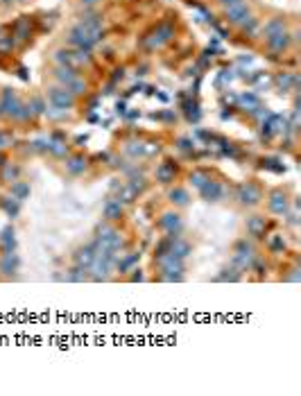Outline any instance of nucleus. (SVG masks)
Returning <instances> with one entry per match:
<instances>
[{"label":"nucleus","mask_w":301,"mask_h":396,"mask_svg":"<svg viewBox=\"0 0 301 396\" xmlns=\"http://www.w3.org/2000/svg\"><path fill=\"white\" fill-rule=\"evenodd\" d=\"M249 18H251V12H249V5H247L245 0L227 7V21L234 23V25H242V23L249 21Z\"/></svg>","instance_id":"nucleus-6"},{"label":"nucleus","mask_w":301,"mask_h":396,"mask_svg":"<svg viewBox=\"0 0 301 396\" xmlns=\"http://www.w3.org/2000/svg\"><path fill=\"white\" fill-rule=\"evenodd\" d=\"M82 3H84V5H95L98 0H82Z\"/></svg>","instance_id":"nucleus-35"},{"label":"nucleus","mask_w":301,"mask_h":396,"mask_svg":"<svg viewBox=\"0 0 301 396\" xmlns=\"http://www.w3.org/2000/svg\"><path fill=\"white\" fill-rule=\"evenodd\" d=\"M200 190H202V197H204V200H208V202H217L222 195H224V188H222L217 181H211V179L204 183Z\"/></svg>","instance_id":"nucleus-12"},{"label":"nucleus","mask_w":301,"mask_h":396,"mask_svg":"<svg viewBox=\"0 0 301 396\" xmlns=\"http://www.w3.org/2000/svg\"><path fill=\"white\" fill-rule=\"evenodd\" d=\"M32 34V27H30V21L27 18H21V21L14 25V36L18 38V41H27Z\"/></svg>","instance_id":"nucleus-16"},{"label":"nucleus","mask_w":301,"mask_h":396,"mask_svg":"<svg viewBox=\"0 0 301 396\" xmlns=\"http://www.w3.org/2000/svg\"><path fill=\"white\" fill-rule=\"evenodd\" d=\"M288 43H290V38H288V34H285V32H281V34H276V36L268 38V46H270L274 52L285 50V48H288Z\"/></svg>","instance_id":"nucleus-19"},{"label":"nucleus","mask_w":301,"mask_h":396,"mask_svg":"<svg viewBox=\"0 0 301 396\" xmlns=\"http://www.w3.org/2000/svg\"><path fill=\"white\" fill-rule=\"evenodd\" d=\"M93 258H95V245H86V247H82L80 252L75 254V265L82 269H89Z\"/></svg>","instance_id":"nucleus-11"},{"label":"nucleus","mask_w":301,"mask_h":396,"mask_svg":"<svg viewBox=\"0 0 301 396\" xmlns=\"http://www.w3.org/2000/svg\"><path fill=\"white\" fill-rule=\"evenodd\" d=\"M16 177H18V168H16V166H7V168L3 170V179H5V181H9V179L14 181Z\"/></svg>","instance_id":"nucleus-32"},{"label":"nucleus","mask_w":301,"mask_h":396,"mask_svg":"<svg viewBox=\"0 0 301 396\" xmlns=\"http://www.w3.org/2000/svg\"><path fill=\"white\" fill-rule=\"evenodd\" d=\"M68 43H70V46H75L77 50H91V48H93L98 41H95L93 34H91V32L86 30V27L77 25V27H72V30H70Z\"/></svg>","instance_id":"nucleus-5"},{"label":"nucleus","mask_w":301,"mask_h":396,"mask_svg":"<svg viewBox=\"0 0 301 396\" xmlns=\"http://www.w3.org/2000/svg\"><path fill=\"white\" fill-rule=\"evenodd\" d=\"M16 267H18V258L14 256V252H7L5 258H3V263H0V269L9 274V272H16Z\"/></svg>","instance_id":"nucleus-22"},{"label":"nucleus","mask_w":301,"mask_h":396,"mask_svg":"<svg viewBox=\"0 0 301 396\" xmlns=\"http://www.w3.org/2000/svg\"><path fill=\"white\" fill-rule=\"evenodd\" d=\"M30 109H32V113H46L48 104L43 102L41 98H32V100H30Z\"/></svg>","instance_id":"nucleus-30"},{"label":"nucleus","mask_w":301,"mask_h":396,"mask_svg":"<svg viewBox=\"0 0 301 396\" xmlns=\"http://www.w3.org/2000/svg\"><path fill=\"white\" fill-rule=\"evenodd\" d=\"M276 82H279V86H281V89H283V91H288L290 86H294V84H297V77H294V75H290V72H283V75H279V77H276Z\"/></svg>","instance_id":"nucleus-27"},{"label":"nucleus","mask_w":301,"mask_h":396,"mask_svg":"<svg viewBox=\"0 0 301 396\" xmlns=\"http://www.w3.org/2000/svg\"><path fill=\"white\" fill-rule=\"evenodd\" d=\"M55 77L61 82V86H68L77 77V72H75V68H66V66H61V68L55 70Z\"/></svg>","instance_id":"nucleus-21"},{"label":"nucleus","mask_w":301,"mask_h":396,"mask_svg":"<svg viewBox=\"0 0 301 396\" xmlns=\"http://www.w3.org/2000/svg\"><path fill=\"white\" fill-rule=\"evenodd\" d=\"M116 252H104V249H95V258L91 263V269H93V279H106L116 263Z\"/></svg>","instance_id":"nucleus-1"},{"label":"nucleus","mask_w":301,"mask_h":396,"mask_svg":"<svg viewBox=\"0 0 301 396\" xmlns=\"http://www.w3.org/2000/svg\"><path fill=\"white\" fill-rule=\"evenodd\" d=\"M222 5H224V7H229V5H234V3H240V0H220Z\"/></svg>","instance_id":"nucleus-34"},{"label":"nucleus","mask_w":301,"mask_h":396,"mask_svg":"<svg viewBox=\"0 0 301 396\" xmlns=\"http://www.w3.org/2000/svg\"><path fill=\"white\" fill-rule=\"evenodd\" d=\"M268 204H270L272 213H276V215H285V213H288V197H285L283 190H274V192H272Z\"/></svg>","instance_id":"nucleus-9"},{"label":"nucleus","mask_w":301,"mask_h":396,"mask_svg":"<svg viewBox=\"0 0 301 396\" xmlns=\"http://www.w3.org/2000/svg\"><path fill=\"white\" fill-rule=\"evenodd\" d=\"M12 195L16 197L18 202H21V200H25V197L30 195V186H27L25 181H16V183H14V186H12Z\"/></svg>","instance_id":"nucleus-24"},{"label":"nucleus","mask_w":301,"mask_h":396,"mask_svg":"<svg viewBox=\"0 0 301 396\" xmlns=\"http://www.w3.org/2000/svg\"><path fill=\"white\" fill-rule=\"evenodd\" d=\"M174 34V30H172V25H170V23H161V25L157 27V30L152 32V34H149L147 38H145V48H159L161 46V43H166L170 36Z\"/></svg>","instance_id":"nucleus-8"},{"label":"nucleus","mask_w":301,"mask_h":396,"mask_svg":"<svg viewBox=\"0 0 301 396\" xmlns=\"http://www.w3.org/2000/svg\"><path fill=\"white\" fill-rule=\"evenodd\" d=\"M170 202H174V204H179V206L188 204V192L183 190V188H174V190H170Z\"/></svg>","instance_id":"nucleus-26"},{"label":"nucleus","mask_w":301,"mask_h":396,"mask_svg":"<svg viewBox=\"0 0 301 396\" xmlns=\"http://www.w3.org/2000/svg\"><path fill=\"white\" fill-rule=\"evenodd\" d=\"M7 143V136H3V134H0V145H5Z\"/></svg>","instance_id":"nucleus-36"},{"label":"nucleus","mask_w":301,"mask_h":396,"mask_svg":"<svg viewBox=\"0 0 301 396\" xmlns=\"http://www.w3.org/2000/svg\"><path fill=\"white\" fill-rule=\"evenodd\" d=\"M208 179H211V177H208V172H204V170H195L191 175V183H193V186H197V188H202Z\"/></svg>","instance_id":"nucleus-28"},{"label":"nucleus","mask_w":301,"mask_h":396,"mask_svg":"<svg viewBox=\"0 0 301 396\" xmlns=\"http://www.w3.org/2000/svg\"><path fill=\"white\" fill-rule=\"evenodd\" d=\"M123 215V204H120L118 200H109L104 204V217L106 220H118V217Z\"/></svg>","instance_id":"nucleus-17"},{"label":"nucleus","mask_w":301,"mask_h":396,"mask_svg":"<svg viewBox=\"0 0 301 396\" xmlns=\"http://www.w3.org/2000/svg\"><path fill=\"white\" fill-rule=\"evenodd\" d=\"M268 245H270V249H272V252H281V249L285 247V243H283V235H272Z\"/></svg>","instance_id":"nucleus-31"},{"label":"nucleus","mask_w":301,"mask_h":396,"mask_svg":"<svg viewBox=\"0 0 301 396\" xmlns=\"http://www.w3.org/2000/svg\"><path fill=\"white\" fill-rule=\"evenodd\" d=\"M18 202V200H16ZM16 202H14V204H9V202H3V206H5V211H7L9 215H16L18 213V204Z\"/></svg>","instance_id":"nucleus-33"},{"label":"nucleus","mask_w":301,"mask_h":396,"mask_svg":"<svg viewBox=\"0 0 301 396\" xmlns=\"http://www.w3.org/2000/svg\"><path fill=\"white\" fill-rule=\"evenodd\" d=\"M281 32H285V25H283L281 18H272V21H268V23H265V27H263L265 38H272V36L281 34Z\"/></svg>","instance_id":"nucleus-15"},{"label":"nucleus","mask_w":301,"mask_h":396,"mask_svg":"<svg viewBox=\"0 0 301 396\" xmlns=\"http://www.w3.org/2000/svg\"><path fill=\"white\" fill-rule=\"evenodd\" d=\"M251 260H254V247H251L247 240H240L236 245V254H234V263L238 265L240 269H247L251 267Z\"/></svg>","instance_id":"nucleus-7"},{"label":"nucleus","mask_w":301,"mask_h":396,"mask_svg":"<svg viewBox=\"0 0 301 396\" xmlns=\"http://www.w3.org/2000/svg\"><path fill=\"white\" fill-rule=\"evenodd\" d=\"M236 200H238V204H242V206H256L260 202V188L251 181L240 183V186L236 188Z\"/></svg>","instance_id":"nucleus-4"},{"label":"nucleus","mask_w":301,"mask_h":396,"mask_svg":"<svg viewBox=\"0 0 301 396\" xmlns=\"http://www.w3.org/2000/svg\"><path fill=\"white\" fill-rule=\"evenodd\" d=\"M3 161H5V156H3V154H0V166H3Z\"/></svg>","instance_id":"nucleus-37"},{"label":"nucleus","mask_w":301,"mask_h":396,"mask_svg":"<svg viewBox=\"0 0 301 396\" xmlns=\"http://www.w3.org/2000/svg\"><path fill=\"white\" fill-rule=\"evenodd\" d=\"M55 59L59 61L61 66H66V68H77V61H75V55L72 52H68V50H57L55 52Z\"/></svg>","instance_id":"nucleus-18"},{"label":"nucleus","mask_w":301,"mask_h":396,"mask_svg":"<svg viewBox=\"0 0 301 396\" xmlns=\"http://www.w3.org/2000/svg\"><path fill=\"white\" fill-rule=\"evenodd\" d=\"M265 231H268V220L260 215H254L247 220V233L254 235V238H263Z\"/></svg>","instance_id":"nucleus-10"},{"label":"nucleus","mask_w":301,"mask_h":396,"mask_svg":"<svg viewBox=\"0 0 301 396\" xmlns=\"http://www.w3.org/2000/svg\"><path fill=\"white\" fill-rule=\"evenodd\" d=\"M5 3H14V0H5Z\"/></svg>","instance_id":"nucleus-38"},{"label":"nucleus","mask_w":301,"mask_h":396,"mask_svg":"<svg viewBox=\"0 0 301 396\" xmlns=\"http://www.w3.org/2000/svg\"><path fill=\"white\" fill-rule=\"evenodd\" d=\"M161 226L168 231L170 235H177L179 231H181V217L177 213H166L161 217Z\"/></svg>","instance_id":"nucleus-14"},{"label":"nucleus","mask_w":301,"mask_h":396,"mask_svg":"<svg viewBox=\"0 0 301 396\" xmlns=\"http://www.w3.org/2000/svg\"><path fill=\"white\" fill-rule=\"evenodd\" d=\"M14 245H16V238H14V229H5L3 233H0V247H3L5 254H7V252H14Z\"/></svg>","instance_id":"nucleus-20"},{"label":"nucleus","mask_w":301,"mask_h":396,"mask_svg":"<svg viewBox=\"0 0 301 396\" xmlns=\"http://www.w3.org/2000/svg\"><path fill=\"white\" fill-rule=\"evenodd\" d=\"M136 263H138V254H127L123 260H118V269L120 272H129Z\"/></svg>","instance_id":"nucleus-25"},{"label":"nucleus","mask_w":301,"mask_h":396,"mask_svg":"<svg viewBox=\"0 0 301 396\" xmlns=\"http://www.w3.org/2000/svg\"><path fill=\"white\" fill-rule=\"evenodd\" d=\"M240 104L242 107H249V111H256V109H260L258 107V98H256V95H251V93H245L240 98Z\"/></svg>","instance_id":"nucleus-29"},{"label":"nucleus","mask_w":301,"mask_h":396,"mask_svg":"<svg viewBox=\"0 0 301 396\" xmlns=\"http://www.w3.org/2000/svg\"><path fill=\"white\" fill-rule=\"evenodd\" d=\"M159 267H161V279L163 281H181V272H183V263L181 258L168 254L163 258H159Z\"/></svg>","instance_id":"nucleus-2"},{"label":"nucleus","mask_w":301,"mask_h":396,"mask_svg":"<svg viewBox=\"0 0 301 396\" xmlns=\"http://www.w3.org/2000/svg\"><path fill=\"white\" fill-rule=\"evenodd\" d=\"M84 168H86V161L82 156H72L70 161L66 163V170L70 172V175H80V172H84Z\"/></svg>","instance_id":"nucleus-23"},{"label":"nucleus","mask_w":301,"mask_h":396,"mask_svg":"<svg viewBox=\"0 0 301 396\" xmlns=\"http://www.w3.org/2000/svg\"><path fill=\"white\" fill-rule=\"evenodd\" d=\"M174 177H177V166L172 161H166L157 168V181L161 183H172Z\"/></svg>","instance_id":"nucleus-13"},{"label":"nucleus","mask_w":301,"mask_h":396,"mask_svg":"<svg viewBox=\"0 0 301 396\" xmlns=\"http://www.w3.org/2000/svg\"><path fill=\"white\" fill-rule=\"evenodd\" d=\"M48 102L52 104V109L66 111L75 107V95L66 86H52V89H48Z\"/></svg>","instance_id":"nucleus-3"}]
</instances>
